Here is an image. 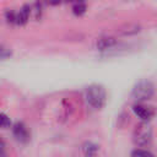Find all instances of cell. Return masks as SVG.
<instances>
[{"mask_svg": "<svg viewBox=\"0 0 157 157\" xmlns=\"http://www.w3.org/2000/svg\"><path fill=\"white\" fill-rule=\"evenodd\" d=\"M10 125H11L10 118L6 114H4V113L0 112V128H9Z\"/></svg>", "mask_w": 157, "mask_h": 157, "instance_id": "obj_12", "label": "cell"}, {"mask_svg": "<svg viewBox=\"0 0 157 157\" xmlns=\"http://www.w3.org/2000/svg\"><path fill=\"white\" fill-rule=\"evenodd\" d=\"M12 55V50L6 47L5 44H1L0 43V60H5L7 58H10Z\"/></svg>", "mask_w": 157, "mask_h": 157, "instance_id": "obj_11", "label": "cell"}, {"mask_svg": "<svg viewBox=\"0 0 157 157\" xmlns=\"http://www.w3.org/2000/svg\"><path fill=\"white\" fill-rule=\"evenodd\" d=\"M85 97L87 103L93 108V109H101L107 101V92L103 86L93 83L86 88Z\"/></svg>", "mask_w": 157, "mask_h": 157, "instance_id": "obj_1", "label": "cell"}, {"mask_svg": "<svg viewBox=\"0 0 157 157\" xmlns=\"http://www.w3.org/2000/svg\"><path fill=\"white\" fill-rule=\"evenodd\" d=\"M152 140V129L147 121L139 124L134 130V142L137 146H146Z\"/></svg>", "mask_w": 157, "mask_h": 157, "instance_id": "obj_3", "label": "cell"}, {"mask_svg": "<svg viewBox=\"0 0 157 157\" xmlns=\"http://www.w3.org/2000/svg\"><path fill=\"white\" fill-rule=\"evenodd\" d=\"M117 44V39L113 38V37H102L97 40V49L99 50H107V49H110L113 48L114 45Z\"/></svg>", "mask_w": 157, "mask_h": 157, "instance_id": "obj_6", "label": "cell"}, {"mask_svg": "<svg viewBox=\"0 0 157 157\" xmlns=\"http://www.w3.org/2000/svg\"><path fill=\"white\" fill-rule=\"evenodd\" d=\"M131 157H155V155L144 148H136L131 152Z\"/></svg>", "mask_w": 157, "mask_h": 157, "instance_id": "obj_10", "label": "cell"}, {"mask_svg": "<svg viewBox=\"0 0 157 157\" xmlns=\"http://www.w3.org/2000/svg\"><path fill=\"white\" fill-rule=\"evenodd\" d=\"M132 110L137 118H140L142 121H150L155 117V109L151 105H146L142 103H137L132 107Z\"/></svg>", "mask_w": 157, "mask_h": 157, "instance_id": "obj_4", "label": "cell"}, {"mask_svg": "<svg viewBox=\"0 0 157 157\" xmlns=\"http://www.w3.org/2000/svg\"><path fill=\"white\" fill-rule=\"evenodd\" d=\"M155 94V85L150 80L139 81L131 92V97L137 102H145L153 97Z\"/></svg>", "mask_w": 157, "mask_h": 157, "instance_id": "obj_2", "label": "cell"}, {"mask_svg": "<svg viewBox=\"0 0 157 157\" xmlns=\"http://www.w3.org/2000/svg\"><path fill=\"white\" fill-rule=\"evenodd\" d=\"M83 156L85 157H99L98 146L93 142H86L83 145Z\"/></svg>", "mask_w": 157, "mask_h": 157, "instance_id": "obj_8", "label": "cell"}, {"mask_svg": "<svg viewBox=\"0 0 157 157\" xmlns=\"http://www.w3.org/2000/svg\"><path fill=\"white\" fill-rule=\"evenodd\" d=\"M5 142L0 139V157H4V155H5Z\"/></svg>", "mask_w": 157, "mask_h": 157, "instance_id": "obj_13", "label": "cell"}, {"mask_svg": "<svg viewBox=\"0 0 157 157\" xmlns=\"http://www.w3.org/2000/svg\"><path fill=\"white\" fill-rule=\"evenodd\" d=\"M29 7L28 6H25L22 7L20 11L15 12V20H13V23H17V25H25L29 17Z\"/></svg>", "mask_w": 157, "mask_h": 157, "instance_id": "obj_7", "label": "cell"}, {"mask_svg": "<svg viewBox=\"0 0 157 157\" xmlns=\"http://www.w3.org/2000/svg\"><path fill=\"white\" fill-rule=\"evenodd\" d=\"M72 11L75 15H82L85 13L86 11V4H85V0H76L75 4H74V7H72Z\"/></svg>", "mask_w": 157, "mask_h": 157, "instance_id": "obj_9", "label": "cell"}, {"mask_svg": "<svg viewBox=\"0 0 157 157\" xmlns=\"http://www.w3.org/2000/svg\"><path fill=\"white\" fill-rule=\"evenodd\" d=\"M12 132H13V136L16 137L17 141L20 142H28L29 141V137H31V134H29V130L28 128L26 126V124H23L22 121H17L13 124L12 126Z\"/></svg>", "mask_w": 157, "mask_h": 157, "instance_id": "obj_5", "label": "cell"}]
</instances>
